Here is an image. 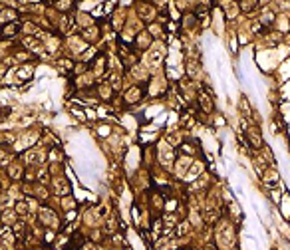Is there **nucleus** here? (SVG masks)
<instances>
[{"label":"nucleus","instance_id":"f03ea898","mask_svg":"<svg viewBox=\"0 0 290 250\" xmlns=\"http://www.w3.org/2000/svg\"><path fill=\"white\" fill-rule=\"evenodd\" d=\"M18 32V24H10V26H6V30H4V34H16Z\"/></svg>","mask_w":290,"mask_h":250},{"label":"nucleus","instance_id":"7ed1b4c3","mask_svg":"<svg viewBox=\"0 0 290 250\" xmlns=\"http://www.w3.org/2000/svg\"><path fill=\"white\" fill-rule=\"evenodd\" d=\"M187 228H189V222H185V224H181V228H179V236H183V234L187 232Z\"/></svg>","mask_w":290,"mask_h":250},{"label":"nucleus","instance_id":"f257e3e1","mask_svg":"<svg viewBox=\"0 0 290 250\" xmlns=\"http://www.w3.org/2000/svg\"><path fill=\"white\" fill-rule=\"evenodd\" d=\"M42 217H44V218H48V220H44V222H48V224H56V217L50 213V210L42 208Z\"/></svg>","mask_w":290,"mask_h":250}]
</instances>
